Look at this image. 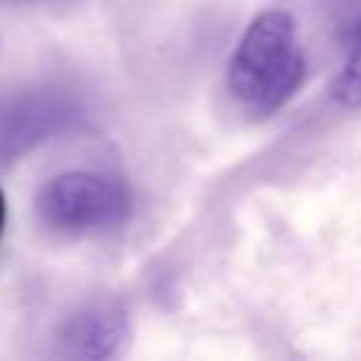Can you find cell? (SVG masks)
I'll list each match as a JSON object with an SVG mask.
<instances>
[{
	"label": "cell",
	"instance_id": "cell-6",
	"mask_svg": "<svg viewBox=\"0 0 361 361\" xmlns=\"http://www.w3.org/2000/svg\"><path fill=\"white\" fill-rule=\"evenodd\" d=\"M330 25L350 48L361 42V0H330Z\"/></svg>",
	"mask_w": 361,
	"mask_h": 361
},
{
	"label": "cell",
	"instance_id": "cell-2",
	"mask_svg": "<svg viewBox=\"0 0 361 361\" xmlns=\"http://www.w3.org/2000/svg\"><path fill=\"white\" fill-rule=\"evenodd\" d=\"M133 200L121 180L90 172L71 169L45 180L34 197L37 220L65 237H87L118 228L130 217Z\"/></svg>",
	"mask_w": 361,
	"mask_h": 361
},
{
	"label": "cell",
	"instance_id": "cell-4",
	"mask_svg": "<svg viewBox=\"0 0 361 361\" xmlns=\"http://www.w3.org/2000/svg\"><path fill=\"white\" fill-rule=\"evenodd\" d=\"M130 336L127 310L116 302H93L73 310L59 324V347L68 358L104 361L121 353Z\"/></svg>",
	"mask_w": 361,
	"mask_h": 361
},
{
	"label": "cell",
	"instance_id": "cell-7",
	"mask_svg": "<svg viewBox=\"0 0 361 361\" xmlns=\"http://www.w3.org/2000/svg\"><path fill=\"white\" fill-rule=\"evenodd\" d=\"M3 217H6V206H3V195H0V231H3Z\"/></svg>",
	"mask_w": 361,
	"mask_h": 361
},
{
	"label": "cell",
	"instance_id": "cell-5",
	"mask_svg": "<svg viewBox=\"0 0 361 361\" xmlns=\"http://www.w3.org/2000/svg\"><path fill=\"white\" fill-rule=\"evenodd\" d=\"M347 59L336 79L330 82V99L344 107V110H358L361 107V42L347 48Z\"/></svg>",
	"mask_w": 361,
	"mask_h": 361
},
{
	"label": "cell",
	"instance_id": "cell-1",
	"mask_svg": "<svg viewBox=\"0 0 361 361\" xmlns=\"http://www.w3.org/2000/svg\"><path fill=\"white\" fill-rule=\"evenodd\" d=\"M305 68L293 17L282 8H268L248 23L231 54L228 90L243 110L271 116L293 99Z\"/></svg>",
	"mask_w": 361,
	"mask_h": 361
},
{
	"label": "cell",
	"instance_id": "cell-3",
	"mask_svg": "<svg viewBox=\"0 0 361 361\" xmlns=\"http://www.w3.org/2000/svg\"><path fill=\"white\" fill-rule=\"evenodd\" d=\"M79 102L59 87H25L0 96V164L17 161L39 144L71 130Z\"/></svg>",
	"mask_w": 361,
	"mask_h": 361
}]
</instances>
